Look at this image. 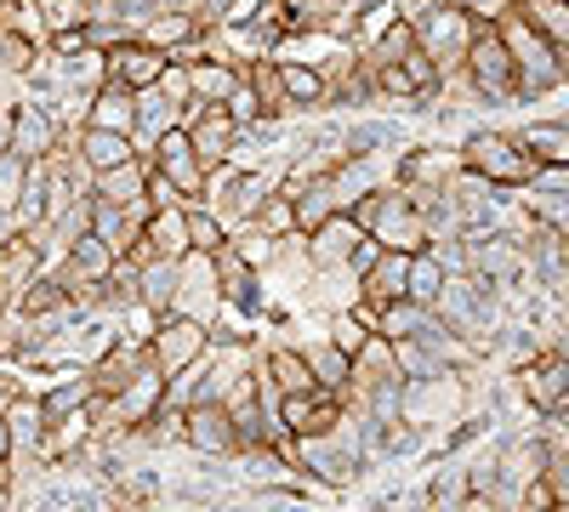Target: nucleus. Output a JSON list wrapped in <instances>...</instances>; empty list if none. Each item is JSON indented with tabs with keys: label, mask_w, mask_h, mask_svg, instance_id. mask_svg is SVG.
Wrapping results in <instances>:
<instances>
[{
	"label": "nucleus",
	"mask_w": 569,
	"mask_h": 512,
	"mask_svg": "<svg viewBox=\"0 0 569 512\" xmlns=\"http://www.w3.org/2000/svg\"><path fill=\"white\" fill-rule=\"evenodd\" d=\"M142 182H149V160H126L114 171H98L91 177V200H103V205H126V211H149L142 205Z\"/></svg>",
	"instance_id": "nucleus-15"
},
{
	"label": "nucleus",
	"mask_w": 569,
	"mask_h": 512,
	"mask_svg": "<svg viewBox=\"0 0 569 512\" xmlns=\"http://www.w3.org/2000/svg\"><path fill=\"white\" fill-rule=\"evenodd\" d=\"M182 444L222 461V455H240V428H233V415L217 399H194L182 404Z\"/></svg>",
	"instance_id": "nucleus-8"
},
{
	"label": "nucleus",
	"mask_w": 569,
	"mask_h": 512,
	"mask_svg": "<svg viewBox=\"0 0 569 512\" xmlns=\"http://www.w3.org/2000/svg\"><path fill=\"white\" fill-rule=\"evenodd\" d=\"M512 12L525 18V23H530L547 46H558V52L569 46V7H563V0H518Z\"/></svg>",
	"instance_id": "nucleus-26"
},
{
	"label": "nucleus",
	"mask_w": 569,
	"mask_h": 512,
	"mask_svg": "<svg viewBox=\"0 0 569 512\" xmlns=\"http://www.w3.org/2000/svg\"><path fill=\"white\" fill-rule=\"evenodd\" d=\"M512 7H518V0H512ZM496 34H501L507 58H512V91H518V98H525V103L552 98V91L563 86V52H558V46H547L518 12H501Z\"/></svg>",
	"instance_id": "nucleus-1"
},
{
	"label": "nucleus",
	"mask_w": 569,
	"mask_h": 512,
	"mask_svg": "<svg viewBox=\"0 0 569 512\" xmlns=\"http://www.w3.org/2000/svg\"><path fill=\"white\" fill-rule=\"evenodd\" d=\"M410 29H416V46H421V52L439 63V74L461 69L467 34H472V18H467V12H456V7H439V12H427V18H421V23H410Z\"/></svg>",
	"instance_id": "nucleus-10"
},
{
	"label": "nucleus",
	"mask_w": 569,
	"mask_h": 512,
	"mask_svg": "<svg viewBox=\"0 0 569 512\" xmlns=\"http://www.w3.org/2000/svg\"><path fill=\"white\" fill-rule=\"evenodd\" d=\"M342 393L330 388H308V393H279V433L291 439H313V433H330L342 422Z\"/></svg>",
	"instance_id": "nucleus-9"
},
{
	"label": "nucleus",
	"mask_w": 569,
	"mask_h": 512,
	"mask_svg": "<svg viewBox=\"0 0 569 512\" xmlns=\"http://www.w3.org/2000/svg\"><path fill=\"white\" fill-rule=\"evenodd\" d=\"M0 348H7V342H0Z\"/></svg>",
	"instance_id": "nucleus-36"
},
{
	"label": "nucleus",
	"mask_w": 569,
	"mask_h": 512,
	"mask_svg": "<svg viewBox=\"0 0 569 512\" xmlns=\"http://www.w3.org/2000/svg\"><path fill=\"white\" fill-rule=\"evenodd\" d=\"M7 126H12V103H0V149H7Z\"/></svg>",
	"instance_id": "nucleus-35"
},
{
	"label": "nucleus",
	"mask_w": 569,
	"mask_h": 512,
	"mask_svg": "<svg viewBox=\"0 0 569 512\" xmlns=\"http://www.w3.org/2000/svg\"><path fill=\"white\" fill-rule=\"evenodd\" d=\"M393 7H399V18H405V23H421L427 12H439L445 0H393Z\"/></svg>",
	"instance_id": "nucleus-33"
},
{
	"label": "nucleus",
	"mask_w": 569,
	"mask_h": 512,
	"mask_svg": "<svg viewBox=\"0 0 569 512\" xmlns=\"http://www.w3.org/2000/svg\"><path fill=\"white\" fill-rule=\"evenodd\" d=\"M69 297H74V291H63V279L40 273V279H29V285H23L12 302H18L23 319H46V313H69Z\"/></svg>",
	"instance_id": "nucleus-27"
},
{
	"label": "nucleus",
	"mask_w": 569,
	"mask_h": 512,
	"mask_svg": "<svg viewBox=\"0 0 569 512\" xmlns=\"http://www.w3.org/2000/svg\"><path fill=\"white\" fill-rule=\"evenodd\" d=\"M325 337H330V342H337V348L353 359V353L370 342V324H365L353 308H342V313H330V319H325Z\"/></svg>",
	"instance_id": "nucleus-32"
},
{
	"label": "nucleus",
	"mask_w": 569,
	"mask_h": 512,
	"mask_svg": "<svg viewBox=\"0 0 569 512\" xmlns=\"http://www.w3.org/2000/svg\"><path fill=\"white\" fill-rule=\"evenodd\" d=\"M149 149H154V154H142V160H149L182 200H206V165H200V154H194V143H188L182 126L160 131Z\"/></svg>",
	"instance_id": "nucleus-7"
},
{
	"label": "nucleus",
	"mask_w": 569,
	"mask_h": 512,
	"mask_svg": "<svg viewBox=\"0 0 569 512\" xmlns=\"http://www.w3.org/2000/svg\"><path fill=\"white\" fill-rule=\"evenodd\" d=\"M137 40H149L154 52L177 58L182 46L200 40V23H194V12H188V7H160V12H149V18L137 23Z\"/></svg>",
	"instance_id": "nucleus-14"
},
{
	"label": "nucleus",
	"mask_w": 569,
	"mask_h": 512,
	"mask_svg": "<svg viewBox=\"0 0 569 512\" xmlns=\"http://www.w3.org/2000/svg\"><path fill=\"white\" fill-rule=\"evenodd\" d=\"M461 74L472 86V98H490V103H507L518 98L512 91V58L496 34V23H479L472 18V34H467V52H461Z\"/></svg>",
	"instance_id": "nucleus-3"
},
{
	"label": "nucleus",
	"mask_w": 569,
	"mask_h": 512,
	"mask_svg": "<svg viewBox=\"0 0 569 512\" xmlns=\"http://www.w3.org/2000/svg\"><path fill=\"white\" fill-rule=\"evenodd\" d=\"M456 165L472 182H485V189H525V182L536 177V160L518 149L512 131H472L456 149Z\"/></svg>",
	"instance_id": "nucleus-2"
},
{
	"label": "nucleus",
	"mask_w": 569,
	"mask_h": 512,
	"mask_svg": "<svg viewBox=\"0 0 569 512\" xmlns=\"http://www.w3.org/2000/svg\"><path fill=\"white\" fill-rule=\"evenodd\" d=\"M171 297H177V262H171V257H142V262H137V302L154 308V313H166Z\"/></svg>",
	"instance_id": "nucleus-22"
},
{
	"label": "nucleus",
	"mask_w": 569,
	"mask_h": 512,
	"mask_svg": "<svg viewBox=\"0 0 569 512\" xmlns=\"http://www.w3.org/2000/svg\"><path fill=\"white\" fill-rule=\"evenodd\" d=\"M177 114H182V109L166 98L160 86H142V91H137V126H131V143H154L160 131L177 126Z\"/></svg>",
	"instance_id": "nucleus-23"
},
{
	"label": "nucleus",
	"mask_w": 569,
	"mask_h": 512,
	"mask_svg": "<svg viewBox=\"0 0 569 512\" xmlns=\"http://www.w3.org/2000/svg\"><path fill=\"white\" fill-rule=\"evenodd\" d=\"M7 149L23 154L29 165L58 154V114H46L40 103H12V126H7Z\"/></svg>",
	"instance_id": "nucleus-12"
},
{
	"label": "nucleus",
	"mask_w": 569,
	"mask_h": 512,
	"mask_svg": "<svg viewBox=\"0 0 569 512\" xmlns=\"http://www.w3.org/2000/svg\"><path fill=\"white\" fill-rule=\"evenodd\" d=\"M445 279H450V268L439 262V251H410V268H405V297L410 302H421V308H433L439 302V291H445Z\"/></svg>",
	"instance_id": "nucleus-21"
},
{
	"label": "nucleus",
	"mask_w": 569,
	"mask_h": 512,
	"mask_svg": "<svg viewBox=\"0 0 569 512\" xmlns=\"http://www.w3.org/2000/svg\"><path fill=\"white\" fill-rule=\"evenodd\" d=\"M302 359H308V370H313V382L319 388H330V393H348V353L330 342V337H313L308 348H297Z\"/></svg>",
	"instance_id": "nucleus-25"
},
{
	"label": "nucleus",
	"mask_w": 569,
	"mask_h": 512,
	"mask_svg": "<svg viewBox=\"0 0 569 512\" xmlns=\"http://www.w3.org/2000/svg\"><path fill=\"white\" fill-rule=\"evenodd\" d=\"M512 200L525 205V217L536 228H547V234H569V194H552V189H512Z\"/></svg>",
	"instance_id": "nucleus-24"
},
{
	"label": "nucleus",
	"mask_w": 569,
	"mask_h": 512,
	"mask_svg": "<svg viewBox=\"0 0 569 512\" xmlns=\"http://www.w3.org/2000/svg\"><path fill=\"white\" fill-rule=\"evenodd\" d=\"M23 182H29V160L12 154V149H0V217H12V211H18Z\"/></svg>",
	"instance_id": "nucleus-31"
},
{
	"label": "nucleus",
	"mask_w": 569,
	"mask_h": 512,
	"mask_svg": "<svg viewBox=\"0 0 569 512\" xmlns=\"http://www.w3.org/2000/svg\"><path fill=\"white\" fill-rule=\"evenodd\" d=\"M166 313H182V319L206 324V331L217 324V313H222V291H217V268H211L206 251L177 257V297H171Z\"/></svg>",
	"instance_id": "nucleus-5"
},
{
	"label": "nucleus",
	"mask_w": 569,
	"mask_h": 512,
	"mask_svg": "<svg viewBox=\"0 0 569 512\" xmlns=\"http://www.w3.org/2000/svg\"><path fill=\"white\" fill-rule=\"evenodd\" d=\"M182 234H188V251H217V245L228 240V228L217 222V211H211V205L182 200Z\"/></svg>",
	"instance_id": "nucleus-29"
},
{
	"label": "nucleus",
	"mask_w": 569,
	"mask_h": 512,
	"mask_svg": "<svg viewBox=\"0 0 569 512\" xmlns=\"http://www.w3.org/2000/svg\"><path fill=\"white\" fill-rule=\"evenodd\" d=\"M86 126L131 137V126H137V91H126V86L103 80V86H98V91H91V98H86Z\"/></svg>",
	"instance_id": "nucleus-16"
},
{
	"label": "nucleus",
	"mask_w": 569,
	"mask_h": 512,
	"mask_svg": "<svg viewBox=\"0 0 569 512\" xmlns=\"http://www.w3.org/2000/svg\"><path fill=\"white\" fill-rule=\"evenodd\" d=\"M273 69H279V91H284V103H291V109H313V103L330 98V80H325L313 63H302V58H273Z\"/></svg>",
	"instance_id": "nucleus-18"
},
{
	"label": "nucleus",
	"mask_w": 569,
	"mask_h": 512,
	"mask_svg": "<svg viewBox=\"0 0 569 512\" xmlns=\"http://www.w3.org/2000/svg\"><path fill=\"white\" fill-rule=\"evenodd\" d=\"M74 160L86 165V177H98V171H114V165L137 160V143H131V137H120V131H98V126H80Z\"/></svg>",
	"instance_id": "nucleus-17"
},
{
	"label": "nucleus",
	"mask_w": 569,
	"mask_h": 512,
	"mask_svg": "<svg viewBox=\"0 0 569 512\" xmlns=\"http://www.w3.org/2000/svg\"><path fill=\"white\" fill-rule=\"evenodd\" d=\"M410 46H416V29L405 23V18H393L382 34H376L370 46H359V52H365V63H399L405 52H410Z\"/></svg>",
	"instance_id": "nucleus-30"
},
{
	"label": "nucleus",
	"mask_w": 569,
	"mask_h": 512,
	"mask_svg": "<svg viewBox=\"0 0 569 512\" xmlns=\"http://www.w3.org/2000/svg\"><path fill=\"white\" fill-rule=\"evenodd\" d=\"M262 377H268L279 393H308V388H319L313 370H308V359H302L297 348H273V353L262 359Z\"/></svg>",
	"instance_id": "nucleus-28"
},
{
	"label": "nucleus",
	"mask_w": 569,
	"mask_h": 512,
	"mask_svg": "<svg viewBox=\"0 0 569 512\" xmlns=\"http://www.w3.org/2000/svg\"><path fill=\"white\" fill-rule=\"evenodd\" d=\"M63 257H69V279H80L86 291H91V285H103L109 268H114V251H109L98 234H86V228H80V234L63 245Z\"/></svg>",
	"instance_id": "nucleus-19"
},
{
	"label": "nucleus",
	"mask_w": 569,
	"mask_h": 512,
	"mask_svg": "<svg viewBox=\"0 0 569 512\" xmlns=\"http://www.w3.org/2000/svg\"><path fill=\"white\" fill-rule=\"evenodd\" d=\"M206 342H211L206 324L182 319V313H160V319H154V331H149V342H142V359H149L160 377L171 382L177 370H188V364L206 353Z\"/></svg>",
	"instance_id": "nucleus-4"
},
{
	"label": "nucleus",
	"mask_w": 569,
	"mask_h": 512,
	"mask_svg": "<svg viewBox=\"0 0 569 512\" xmlns=\"http://www.w3.org/2000/svg\"><path fill=\"white\" fill-rule=\"evenodd\" d=\"M518 393L536 415H563V399H569V359L558 348H541L518 364Z\"/></svg>",
	"instance_id": "nucleus-6"
},
{
	"label": "nucleus",
	"mask_w": 569,
	"mask_h": 512,
	"mask_svg": "<svg viewBox=\"0 0 569 512\" xmlns=\"http://www.w3.org/2000/svg\"><path fill=\"white\" fill-rule=\"evenodd\" d=\"M18 450H12V428H7V415H0V468H7Z\"/></svg>",
	"instance_id": "nucleus-34"
},
{
	"label": "nucleus",
	"mask_w": 569,
	"mask_h": 512,
	"mask_svg": "<svg viewBox=\"0 0 569 512\" xmlns=\"http://www.w3.org/2000/svg\"><path fill=\"white\" fill-rule=\"evenodd\" d=\"M518 149H525L536 165H569V126L563 120H530L525 131H512Z\"/></svg>",
	"instance_id": "nucleus-20"
},
{
	"label": "nucleus",
	"mask_w": 569,
	"mask_h": 512,
	"mask_svg": "<svg viewBox=\"0 0 569 512\" xmlns=\"http://www.w3.org/2000/svg\"><path fill=\"white\" fill-rule=\"evenodd\" d=\"M182 63V74H188V103H217L222 109V98L233 86H240V63H228V58H177Z\"/></svg>",
	"instance_id": "nucleus-13"
},
{
	"label": "nucleus",
	"mask_w": 569,
	"mask_h": 512,
	"mask_svg": "<svg viewBox=\"0 0 569 512\" xmlns=\"http://www.w3.org/2000/svg\"><path fill=\"white\" fill-rule=\"evenodd\" d=\"M160 69H166V52H154V46H149V40H137V34L114 40L109 52H103V80H114V86H126V91L154 86Z\"/></svg>",
	"instance_id": "nucleus-11"
}]
</instances>
